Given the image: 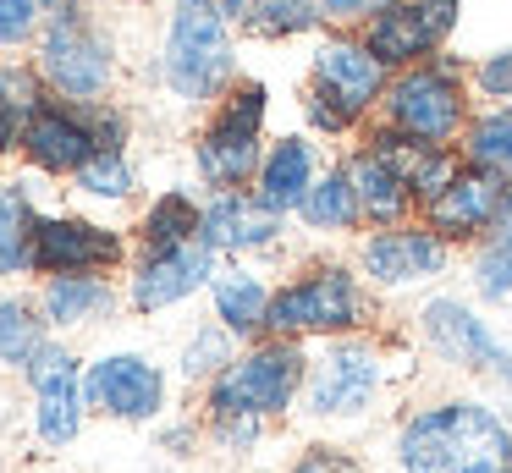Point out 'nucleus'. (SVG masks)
Masks as SVG:
<instances>
[{
	"label": "nucleus",
	"mask_w": 512,
	"mask_h": 473,
	"mask_svg": "<svg viewBox=\"0 0 512 473\" xmlns=\"http://www.w3.org/2000/svg\"><path fill=\"white\" fill-rule=\"evenodd\" d=\"M402 473H512V424L479 396L430 402L397 429Z\"/></svg>",
	"instance_id": "nucleus-1"
},
{
	"label": "nucleus",
	"mask_w": 512,
	"mask_h": 473,
	"mask_svg": "<svg viewBox=\"0 0 512 473\" xmlns=\"http://www.w3.org/2000/svg\"><path fill=\"white\" fill-rule=\"evenodd\" d=\"M303 380H309V358L298 341H276L248 347L232 358L210 385V413L215 418H276L298 402Z\"/></svg>",
	"instance_id": "nucleus-2"
},
{
	"label": "nucleus",
	"mask_w": 512,
	"mask_h": 473,
	"mask_svg": "<svg viewBox=\"0 0 512 473\" xmlns=\"http://www.w3.org/2000/svg\"><path fill=\"white\" fill-rule=\"evenodd\" d=\"M364 319H369V297L358 286V275L342 270V264H320V270L298 275L270 297L265 330L276 341H298V336H342V330H358Z\"/></svg>",
	"instance_id": "nucleus-3"
},
{
	"label": "nucleus",
	"mask_w": 512,
	"mask_h": 473,
	"mask_svg": "<svg viewBox=\"0 0 512 473\" xmlns=\"http://www.w3.org/2000/svg\"><path fill=\"white\" fill-rule=\"evenodd\" d=\"M232 77V33L204 0H177L166 33V83L177 99H215Z\"/></svg>",
	"instance_id": "nucleus-4"
},
{
	"label": "nucleus",
	"mask_w": 512,
	"mask_h": 473,
	"mask_svg": "<svg viewBox=\"0 0 512 473\" xmlns=\"http://www.w3.org/2000/svg\"><path fill=\"white\" fill-rule=\"evenodd\" d=\"M259 127H265V83H237L199 138V176L215 193H243L259 176Z\"/></svg>",
	"instance_id": "nucleus-5"
},
{
	"label": "nucleus",
	"mask_w": 512,
	"mask_h": 473,
	"mask_svg": "<svg viewBox=\"0 0 512 473\" xmlns=\"http://www.w3.org/2000/svg\"><path fill=\"white\" fill-rule=\"evenodd\" d=\"M386 127L419 143H452L468 127V99L463 83L446 61L408 66L397 83L386 88Z\"/></svg>",
	"instance_id": "nucleus-6"
},
{
	"label": "nucleus",
	"mask_w": 512,
	"mask_h": 473,
	"mask_svg": "<svg viewBox=\"0 0 512 473\" xmlns=\"http://www.w3.org/2000/svg\"><path fill=\"white\" fill-rule=\"evenodd\" d=\"M386 385V352L364 336L331 341L320 358H309L303 380V407L314 418H364Z\"/></svg>",
	"instance_id": "nucleus-7"
},
{
	"label": "nucleus",
	"mask_w": 512,
	"mask_h": 473,
	"mask_svg": "<svg viewBox=\"0 0 512 473\" xmlns=\"http://www.w3.org/2000/svg\"><path fill=\"white\" fill-rule=\"evenodd\" d=\"M419 330H424V347L441 363L468 369V374H490L501 391H512V347L490 330L485 314H474V308L463 303V297H430L424 314H419Z\"/></svg>",
	"instance_id": "nucleus-8"
},
{
	"label": "nucleus",
	"mask_w": 512,
	"mask_h": 473,
	"mask_svg": "<svg viewBox=\"0 0 512 473\" xmlns=\"http://www.w3.org/2000/svg\"><path fill=\"white\" fill-rule=\"evenodd\" d=\"M512 204V182L496 171H479V165H457V176L441 193L424 204V231H435L441 242H474L490 237L501 226Z\"/></svg>",
	"instance_id": "nucleus-9"
},
{
	"label": "nucleus",
	"mask_w": 512,
	"mask_h": 473,
	"mask_svg": "<svg viewBox=\"0 0 512 473\" xmlns=\"http://www.w3.org/2000/svg\"><path fill=\"white\" fill-rule=\"evenodd\" d=\"M39 72L61 88L67 99H100L105 83H111V50L105 39L78 17V6H61L45 28V44H39Z\"/></svg>",
	"instance_id": "nucleus-10"
},
{
	"label": "nucleus",
	"mask_w": 512,
	"mask_h": 473,
	"mask_svg": "<svg viewBox=\"0 0 512 473\" xmlns=\"http://www.w3.org/2000/svg\"><path fill=\"white\" fill-rule=\"evenodd\" d=\"M457 22V0H397V6L375 11L364 22V50L380 66H419L435 44L452 33Z\"/></svg>",
	"instance_id": "nucleus-11"
},
{
	"label": "nucleus",
	"mask_w": 512,
	"mask_h": 473,
	"mask_svg": "<svg viewBox=\"0 0 512 473\" xmlns=\"http://www.w3.org/2000/svg\"><path fill=\"white\" fill-rule=\"evenodd\" d=\"M83 402L105 418L144 424V418H155L166 407V374L149 358H138V352H105L83 374Z\"/></svg>",
	"instance_id": "nucleus-12"
},
{
	"label": "nucleus",
	"mask_w": 512,
	"mask_h": 473,
	"mask_svg": "<svg viewBox=\"0 0 512 473\" xmlns=\"http://www.w3.org/2000/svg\"><path fill=\"white\" fill-rule=\"evenodd\" d=\"M358 270H364V281L380 286V292H402V286L435 281V275L446 270V242L424 226L369 231V237L358 242Z\"/></svg>",
	"instance_id": "nucleus-13"
},
{
	"label": "nucleus",
	"mask_w": 512,
	"mask_h": 473,
	"mask_svg": "<svg viewBox=\"0 0 512 473\" xmlns=\"http://www.w3.org/2000/svg\"><path fill=\"white\" fill-rule=\"evenodd\" d=\"M380 94H386V66H380L364 44L325 39L320 50H314V88H309V99L331 105L347 127H353V121L364 116Z\"/></svg>",
	"instance_id": "nucleus-14"
},
{
	"label": "nucleus",
	"mask_w": 512,
	"mask_h": 473,
	"mask_svg": "<svg viewBox=\"0 0 512 473\" xmlns=\"http://www.w3.org/2000/svg\"><path fill=\"white\" fill-rule=\"evenodd\" d=\"M122 237L94 220H72V215H50L34 226V253H28V270L56 275H100L111 264H122Z\"/></svg>",
	"instance_id": "nucleus-15"
},
{
	"label": "nucleus",
	"mask_w": 512,
	"mask_h": 473,
	"mask_svg": "<svg viewBox=\"0 0 512 473\" xmlns=\"http://www.w3.org/2000/svg\"><path fill=\"white\" fill-rule=\"evenodd\" d=\"M28 380H34V402H39V440L45 446H72L83 429V369L67 347L45 341L34 363H28Z\"/></svg>",
	"instance_id": "nucleus-16"
},
{
	"label": "nucleus",
	"mask_w": 512,
	"mask_h": 473,
	"mask_svg": "<svg viewBox=\"0 0 512 473\" xmlns=\"http://www.w3.org/2000/svg\"><path fill=\"white\" fill-rule=\"evenodd\" d=\"M215 281V248L204 242H182V248H166V253H144L133 275V308L144 314H160V308L193 297L199 286Z\"/></svg>",
	"instance_id": "nucleus-17"
},
{
	"label": "nucleus",
	"mask_w": 512,
	"mask_h": 473,
	"mask_svg": "<svg viewBox=\"0 0 512 473\" xmlns=\"http://www.w3.org/2000/svg\"><path fill=\"white\" fill-rule=\"evenodd\" d=\"M23 149L39 171H56V176L72 171L78 176L83 165L100 154V138H94L89 116H72V110H61V105H39L34 116L23 121Z\"/></svg>",
	"instance_id": "nucleus-18"
},
{
	"label": "nucleus",
	"mask_w": 512,
	"mask_h": 473,
	"mask_svg": "<svg viewBox=\"0 0 512 473\" xmlns=\"http://www.w3.org/2000/svg\"><path fill=\"white\" fill-rule=\"evenodd\" d=\"M281 237V220L254 204V193H215L199 215V242L215 253H254Z\"/></svg>",
	"instance_id": "nucleus-19"
},
{
	"label": "nucleus",
	"mask_w": 512,
	"mask_h": 473,
	"mask_svg": "<svg viewBox=\"0 0 512 473\" xmlns=\"http://www.w3.org/2000/svg\"><path fill=\"white\" fill-rule=\"evenodd\" d=\"M314 187V143L309 138H281L265 149V160H259V176H254V204L270 209V215H292V209H303V198H309Z\"/></svg>",
	"instance_id": "nucleus-20"
},
{
	"label": "nucleus",
	"mask_w": 512,
	"mask_h": 473,
	"mask_svg": "<svg viewBox=\"0 0 512 473\" xmlns=\"http://www.w3.org/2000/svg\"><path fill=\"white\" fill-rule=\"evenodd\" d=\"M347 176H353V193H358V209H364V226L386 231V226H402L413 209V193L402 182V171L375 149H358L347 160Z\"/></svg>",
	"instance_id": "nucleus-21"
},
{
	"label": "nucleus",
	"mask_w": 512,
	"mask_h": 473,
	"mask_svg": "<svg viewBox=\"0 0 512 473\" xmlns=\"http://www.w3.org/2000/svg\"><path fill=\"white\" fill-rule=\"evenodd\" d=\"M210 292H215V319H221L232 336H254V330H265L270 297H276L265 286V275L226 270V275H215V281H210Z\"/></svg>",
	"instance_id": "nucleus-22"
},
{
	"label": "nucleus",
	"mask_w": 512,
	"mask_h": 473,
	"mask_svg": "<svg viewBox=\"0 0 512 473\" xmlns=\"http://www.w3.org/2000/svg\"><path fill=\"white\" fill-rule=\"evenodd\" d=\"M298 215L309 220L314 231H325V237H342V231L364 226V209H358V193H353L347 165H331L325 176H314V187H309V198H303Z\"/></svg>",
	"instance_id": "nucleus-23"
},
{
	"label": "nucleus",
	"mask_w": 512,
	"mask_h": 473,
	"mask_svg": "<svg viewBox=\"0 0 512 473\" xmlns=\"http://www.w3.org/2000/svg\"><path fill=\"white\" fill-rule=\"evenodd\" d=\"M116 292L100 275H56L45 286V319L50 325H89V319L111 314Z\"/></svg>",
	"instance_id": "nucleus-24"
},
{
	"label": "nucleus",
	"mask_w": 512,
	"mask_h": 473,
	"mask_svg": "<svg viewBox=\"0 0 512 473\" xmlns=\"http://www.w3.org/2000/svg\"><path fill=\"white\" fill-rule=\"evenodd\" d=\"M463 165H479V171H496L512 182V105L485 110L463 127V143H457Z\"/></svg>",
	"instance_id": "nucleus-25"
},
{
	"label": "nucleus",
	"mask_w": 512,
	"mask_h": 473,
	"mask_svg": "<svg viewBox=\"0 0 512 473\" xmlns=\"http://www.w3.org/2000/svg\"><path fill=\"white\" fill-rule=\"evenodd\" d=\"M34 198L23 193V182H0V275L28 270V253H34Z\"/></svg>",
	"instance_id": "nucleus-26"
},
{
	"label": "nucleus",
	"mask_w": 512,
	"mask_h": 473,
	"mask_svg": "<svg viewBox=\"0 0 512 473\" xmlns=\"http://www.w3.org/2000/svg\"><path fill=\"white\" fill-rule=\"evenodd\" d=\"M199 215L204 209L188 193H160L144 215V248L166 253V248H182V242H199Z\"/></svg>",
	"instance_id": "nucleus-27"
},
{
	"label": "nucleus",
	"mask_w": 512,
	"mask_h": 473,
	"mask_svg": "<svg viewBox=\"0 0 512 473\" xmlns=\"http://www.w3.org/2000/svg\"><path fill=\"white\" fill-rule=\"evenodd\" d=\"M39 352H45V319L34 314L28 303H17V297H6L0 303V363H34Z\"/></svg>",
	"instance_id": "nucleus-28"
},
{
	"label": "nucleus",
	"mask_w": 512,
	"mask_h": 473,
	"mask_svg": "<svg viewBox=\"0 0 512 473\" xmlns=\"http://www.w3.org/2000/svg\"><path fill=\"white\" fill-rule=\"evenodd\" d=\"M474 286L490 303H496V297H512V204H507V215H501V226L485 237V248H479Z\"/></svg>",
	"instance_id": "nucleus-29"
},
{
	"label": "nucleus",
	"mask_w": 512,
	"mask_h": 473,
	"mask_svg": "<svg viewBox=\"0 0 512 473\" xmlns=\"http://www.w3.org/2000/svg\"><path fill=\"white\" fill-rule=\"evenodd\" d=\"M320 22V11L309 0H254L243 17V28L254 39H287V33H309Z\"/></svg>",
	"instance_id": "nucleus-30"
},
{
	"label": "nucleus",
	"mask_w": 512,
	"mask_h": 473,
	"mask_svg": "<svg viewBox=\"0 0 512 473\" xmlns=\"http://www.w3.org/2000/svg\"><path fill=\"white\" fill-rule=\"evenodd\" d=\"M226 363H232V330L226 325H204L199 336L188 341V352H182V374H188V380H204V374H221Z\"/></svg>",
	"instance_id": "nucleus-31"
},
{
	"label": "nucleus",
	"mask_w": 512,
	"mask_h": 473,
	"mask_svg": "<svg viewBox=\"0 0 512 473\" xmlns=\"http://www.w3.org/2000/svg\"><path fill=\"white\" fill-rule=\"evenodd\" d=\"M78 187H83V193H94V198H127V193H133V171H127L122 149H100V154H94V160L78 171Z\"/></svg>",
	"instance_id": "nucleus-32"
},
{
	"label": "nucleus",
	"mask_w": 512,
	"mask_h": 473,
	"mask_svg": "<svg viewBox=\"0 0 512 473\" xmlns=\"http://www.w3.org/2000/svg\"><path fill=\"white\" fill-rule=\"evenodd\" d=\"M39 105H45V99H39V77L28 72V66H0V110L28 121Z\"/></svg>",
	"instance_id": "nucleus-33"
},
{
	"label": "nucleus",
	"mask_w": 512,
	"mask_h": 473,
	"mask_svg": "<svg viewBox=\"0 0 512 473\" xmlns=\"http://www.w3.org/2000/svg\"><path fill=\"white\" fill-rule=\"evenodd\" d=\"M474 88L485 99H512V50H496L474 66Z\"/></svg>",
	"instance_id": "nucleus-34"
},
{
	"label": "nucleus",
	"mask_w": 512,
	"mask_h": 473,
	"mask_svg": "<svg viewBox=\"0 0 512 473\" xmlns=\"http://www.w3.org/2000/svg\"><path fill=\"white\" fill-rule=\"evenodd\" d=\"M39 0H0V44H23L39 28Z\"/></svg>",
	"instance_id": "nucleus-35"
},
{
	"label": "nucleus",
	"mask_w": 512,
	"mask_h": 473,
	"mask_svg": "<svg viewBox=\"0 0 512 473\" xmlns=\"http://www.w3.org/2000/svg\"><path fill=\"white\" fill-rule=\"evenodd\" d=\"M292 473H364V468L336 446H309L298 462H292Z\"/></svg>",
	"instance_id": "nucleus-36"
},
{
	"label": "nucleus",
	"mask_w": 512,
	"mask_h": 473,
	"mask_svg": "<svg viewBox=\"0 0 512 473\" xmlns=\"http://www.w3.org/2000/svg\"><path fill=\"white\" fill-rule=\"evenodd\" d=\"M320 17H375V11L397 6V0H309Z\"/></svg>",
	"instance_id": "nucleus-37"
},
{
	"label": "nucleus",
	"mask_w": 512,
	"mask_h": 473,
	"mask_svg": "<svg viewBox=\"0 0 512 473\" xmlns=\"http://www.w3.org/2000/svg\"><path fill=\"white\" fill-rule=\"evenodd\" d=\"M259 424H265V418H215V435H221L232 451H243V446L259 440Z\"/></svg>",
	"instance_id": "nucleus-38"
},
{
	"label": "nucleus",
	"mask_w": 512,
	"mask_h": 473,
	"mask_svg": "<svg viewBox=\"0 0 512 473\" xmlns=\"http://www.w3.org/2000/svg\"><path fill=\"white\" fill-rule=\"evenodd\" d=\"M17 138H23V121H17V116H6V110H0V154L12 149Z\"/></svg>",
	"instance_id": "nucleus-39"
},
{
	"label": "nucleus",
	"mask_w": 512,
	"mask_h": 473,
	"mask_svg": "<svg viewBox=\"0 0 512 473\" xmlns=\"http://www.w3.org/2000/svg\"><path fill=\"white\" fill-rule=\"evenodd\" d=\"M204 6L221 11V17H248V6H254V0H204Z\"/></svg>",
	"instance_id": "nucleus-40"
}]
</instances>
